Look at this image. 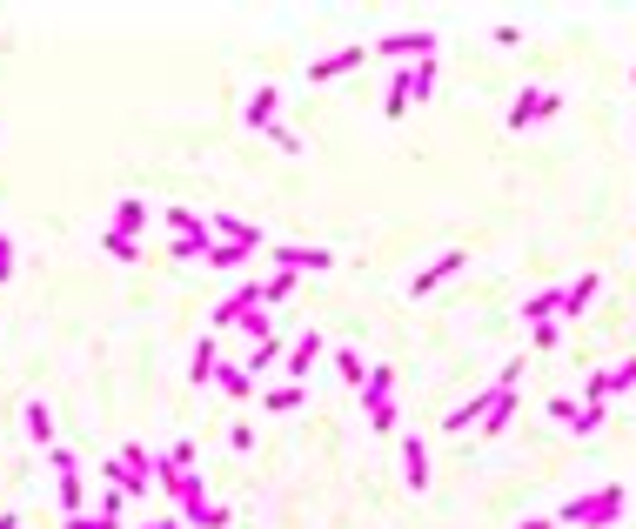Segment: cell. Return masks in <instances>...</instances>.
Instances as JSON below:
<instances>
[{"instance_id":"20","label":"cell","mask_w":636,"mask_h":529,"mask_svg":"<svg viewBox=\"0 0 636 529\" xmlns=\"http://www.w3.org/2000/svg\"><path fill=\"white\" fill-rule=\"evenodd\" d=\"M329 362H335V375H342L349 389H362V382H369V369H375V362H362V349H335Z\"/></svg>"},{"instance_id":"25","label":"cell","mask_w":636,"mask_h":529,"mask_svg":"<svg viewBox=\"0 0 636 529\" xmlns=\"http://www.w3.org/2000/svg\"><path fill=\"white\" fill-rule=\"evenodd\" d=\"M516 409H523V402H516V389H509V396L496 402V409H489V422H483V429H476V436H503L509 422H516Z\"/></svg>"},{"instance_id":"27","label":"cell","mask_w":636,"mask_h":529,"mask_svg":"<svg viewBox=\"0 0 636 529\" xmlns=\"http://www.w3.org/2000/svg\"><path fill=\"white\" fill-rule=\"evenodd\" d=\"M168 255H175V262H208V255H215V242H195V235H175V242H168Z\"/></svg>"},{"instance_id":"5","label":"cell","mask_w":636,"mask_h":529,"mask_svg":"<svg viewBox=\"0 0 636 529\" xmlns=\"http://www.w3.org/2000/svg\"><path fill=\"white\" fill-rule=\"evenodd\" d=\"M262 262H268V268H282V275H302V268H308V275H329L335 255H329V248H302V242H268Z\"/></svg>"},{"instance_id":"28","label":"cell","mask_w":636,"mask_h":529,"mask_svg":"<svg viewBox=\"0 0 636 529\" xmlns=\"http://www.w3.org/2000/svg\"><path fill=\"white\" fill-rule=\"evenodd\" d=\"M255 255H242V248H228V242H215V255H208V268H221V275H235V268H248Z\"/></svg>"},{"instance_id":"13","label":"cell","mask_w":636,"mask_h":529,"mask_svg":"<svg viewBox=\"0 0 636 529\" xmlns=\"http://www.w3.org/2000/svg\"><path fill=\"white\" fill-rule=\"evenodd\" d=\"M369 61V47L355 41V47H342V54H322V61H308V81H335V74H349V67H362Z\"/></svg>"},{"instance_id":"10","label":"cell","mask_w":636,"mask_h":529,"mask_svg":"<svg viewBox=\"0 0 636 529\" xmlns=\"http://www.w3.org/2000/svg\"><path fill=\"white\" fill-rule=\"evenodd\" d=\"M402 483L416 489V496L436 483V469H429V442H422V436H402Z\"/></svg>"},{"instance_id":"8","label":"cell","mask_w":636,"mask_h":529,"mask_svg":"<svg viewBox=\"0 0 636 529\" xmlns=\"http://www.w3.org/2000/svg\"><path fill=\"white\" fill-rule=\"evenodd\" d=\"M208 221H215V242L242 248V255H268V235L255 221H242V215H208Z\"/></svg>"},{"instance_id":"18","label":"cell","mask_w":636,"mask_h":529,"mask_svg":"<svg viewBox=\"0 0 636 529\" xmlns=\"http://www.w3.org/2000/svg\"><path fill=\"white\" fill-rule=\"evenodd\" d=\"M215 369H221V362H215V335H201L195 362H188V382H195V389H215Z\"/></svg>"},{"instance_id":"37","label":"cell","mask_w":636,"mask_h":529,"mask_svg":"<svg viewBox=\"0 0 636 529\" xmlns=\"http://www.w3.org/2000/svg\"><path fill=\"white\" fill-rule=\"evenodd\" d=\"M235 529H255V523H235Z\"/></svg>"},{"instance_id":"3","label":"cell","mask_w":636,"mask_h":529,"mask_svg":"<svg viewBox=\"0 0 636 529\" xmlns=\"http://www.w3.org/2000/svg\"><path fill=\"white\" fill-rule=\"evenodd\" d=\"M47 469L61 483V516H88V476H81V463L67 449H47Z\"/></svg>"},{"instance_id":"26","label":"cell","mask_w":636,"mask_h":529,"mask_svg":"<svg viewBox=\"0 0 636 529\" xmlns=\"http://www.w3.org/2000/svg\"><path fill=\"white\" fill-rule=\"evenodd\" d=\"M255 282H262V302H288V295H295V275H282V268H268Z\"/></svg>"},{"instance_id":"30","label":"cell","mask_w":636,"mask_h":529,"mask_svg":"<svg viewBox=\"0 0 636 529\" xmlns=\"http://www.w3.org/2000/svg\"><path fill=\"white\" fill-rule=\"evenodd\" d=\"M523 375H529V355H509L503 369H496V389H523Z\"/></svg>"},{"instance_id":"22","label":"cell","mask_w":636,"mask_h":529,"mask_svg":"<svg viewBox=\"0 0 636 529\" xmlns=\"http://www.w3.org/2000/svg\"><path fill=\"white\" fill-rule=\"evenodd\" d=\"M215 389H221V396H248V389H255V375H248L242 362H221V369H215Z\"/></svg>"},{"instance_id":"14","label":"cell","mask_w":636,"mask_h":529,"mask_svg":"<svg viewBox=\"0 0 636 529\" xmlns=\"http://www.w3.org/2000/svg\"><path fill=\"white\" fill-rule=\"evenodd\" d=\"M21 429H27V442H41V449H61V442H54V409H47L41 396L21 409Z\"/></svg>"},{"instance_id":"19","label":"cell","mask_w":636,"mask_h":529,"mask_svg":"<svg viewBox=\"0 0 636 529\" xmlns=\"http://www.w3.org/2000/svg\"><path fill=\"white\" fill-rule=\"evenodd\" d=\"M168 228L175 235H195V242H215V221L195 215V208H168Z\"/></svg>"},{"instance_id":"24","label":"cell","mask_w":636,"mask_h":529,"mask_svg":"<svg viewBox=\"0 0 636 529\" xmlns=\"http://www.w3.org/2000/svg\"><path fill=\"white\" fill-rule=\"evenodd\" d=\"M275 362H282V335H268V342H255L242 369H248V375H262V369H275Z\"/></svg>"},{"instance_id":"4","label":"cell","mask_w":636,"mask_h":529,"mask_svg":"<svg viewBox=\"0 0 636 529\" xmlns=\"http://www.w3.org/2000/svg\"><path fill=\"white\" fill-rule=\"evenodd\" d=\"M563 114V94L556 88H523L516 101H509V128L523 134V128H543V121H556Z\"/></svg>"},{"instance_id":"32","label":"cell","mask_w":636,"mask_h":529,"mask_svg":"<svg viewBox=\"0 0 636 529\" xmlns=\"http://www.w3.org/2000/svg\"><path fill=\"white\" fill-rule=\"evenodd\" d=\"M268 141H275L282 155H302V134H295V128H275V134H268Z\"/></svg>"},{"instance_id":"1","label":"cell","mask_w":636,"mask_h":529,"mask_svg":"<svg viewBox=\"0 0 636 529\" xmlns=\"http://www.w3.org/2000/svg\"><path fill=\"white\" fill-rule=\"evenodd\" d=\"M623 483H603V489H583V496H570V503L556 509V523H570V529H610L616 516H623Z\"/></svg>"},{"instance_id":"15","label":"cell","mask_w":636,"mask_h":529,"mask_svg":"<svg viewBox=\"0 0 636 529\" xmlns=\"http://www.w3.org/2000/svg\"><path fill=\"white\" fill-rule=\"evenodd\" d=\"M108 228L141 242V228H148V201H141V195H121V201H114V221H108Z\"/></svg>"},{"instance_id":"2","label":"cell","mask_w":636,"mask_h":529,"mask_svg":"<svg viewBox=\"0 0 636 529\" xmlns=\"http://www.w3.org/2000/svg\"><path fill=\"white\" fill-rule=\"evenodd\" d=\"M362 416H369V429H382V436L395 429V369L389 362H375L369 382H362Z\"/></svg>"},{"instance_id":"7","label":"cell","mask_w":636,"mask_h":529,"mask_svg":"<svg viewBox=\"0 0 636 529\" xmlns=\"http://www.w3.org/2000/svg\"><path fill=\"white\" fill-rule=\"evenodd\" d=\"M462 268H469V248H442V255H436L429 268H416V282H409V302H422V295H436V288L449 282V275H462Z\"/></svg>"},{"instance_id":"29","label":"cell","mask_w":636,"mask_h":529,"mask_svg":"<svg viewBox=\"0 0 636 529\" xmlns=\"http://www.w3.org/2000/svg\"><path fill=\"white\" fill-rule=\"evenodd\" d=\"M603 382H610V396H623V389H636V355H623L616 369H603Z\"/></svg>"},{"instance_id":"36","label":"cell","mask_w":636,"mask_h":529,"mask_svg":"<svg viewBox=\"0 0 636 529\" xmlns=\"http://www.w3.org/2000/svg\"><path fill=\"white\" fill-rule=\"evenodd\" d=\"M0 529H21V516H0Z\"/></svg>"},{"instance_id":"17","label":"cell","mask_w":636,"mask_h":529,"mask_svg":"<svg viewBox=\"0 0 636 529\" xmlns=\"http://www.w3.org/2000/svg\"><path fill=\"white\" fill-rule=\"evenodd\" d=\"M596 288H603V275H596V268H590V275H576V282L563 288V322H576V315L590 309V302H596Z\"/></svg>"},{"instance_id":"12","label":"cell","mask_w":636,"mask_h":529,"mask_svg":"<svg viewBox=\"0 0 636 529\" xmlns=\"http://www.w3.org/2000/svg\"><path fill=\"white\" fill-rule=\"evenodd\" d=\"M248 128H255V134H275V128H282V94H275V88H255V94H248Z\"/></svg>"},{"instance_id":"33","label":"cell","mask_w":636,"mask_h":529,"mask_svg":"<svg viewBox=\"0 0 636 529\" xmlns=\"http://www.w3.org/2000/svg\"><path fill=\"white\" fill-rule=\"evenodd\" d=\"M14 255H21V248H14V235H0V282L14 275Z\"/></svg>"},{"instance_id":"6","label":"cell","mask_w":636,"mask_h":529,"mask_svg":"<svg viewBox=\"0 0 636 529\" xmlns=\"http://www.w3.org/2000/svg\"><path fill=\"white\" fill-rule=\"evenodd\" d=\"M375 54H382V61H436V34H429V27H395V34H382V41H375Z\"/></svg>"},{"instance_id":"16","label":"cell","mask_w":636,"mask_h":529,"mask_svg":"<svg viewBox=\"0 0 636 529\" xmlns=\"http://www.w3.org/2000/svg\"><path fill=\"white\" fill-rule=\"evenodd\" d=\"M523 322L536 329V322H563V288H536V295H523Z\"/></svg>"},{"instance_id":"23","label":"cell","mask_w":636,"mask_h":529,"mask_svg":"<svg viewBox=\"0 0 636 529\" xmlns=\"http://www.w3.org/2000/svg\"><path fill=\"white\" fill-rule=\"evenodd\" d=\"M94 242H101V255H114V262H141V242H134V235H114V228H101Z\"/></svg>"},{"instance_id":"38","label":"cell","mask_w":636,"mask_h":529,"mask_svg":"<svg viewBox=\"0 0 636 529\" xmlns=\"http://www.w3.org/2000/svg\"><path fill=\"white\" fill-rule=\"evenodd\" d=\"M630 81H636V67H630Z\"/></svg>"},{"instance_id":"35","label":"cell","mask_w":636,"mask_h":529,"mask_svg":"<svg viewBox=\"0 0 636 529\" xmlns=\"http://www.w3.org/2000/svg\"><path fill=\"white\" fill-rule=\"evenodd\" d=\"M148 529H188V523H181V516H161V523H148Z\"/></svg>"},{"instance_id":"9","label":"cell","mask_w":636,"mask_h":529,"mask_svg":"<svg viewBox=\"0 0 636 529\" xmlns=\"http://www.w3.org/2000/svg\"><path fill=\"white\" fill-rule=\"evenodd\" d=\"M322 355H329V342H322L315 329H308V335H295V342H288V362H282V369H288V382H302V389H308V369H315Z\"/></svg>"},{"instance_id":"11","label":"cell","mask_w":636,"mask_h":529,"mask_svg":"<svg viewBox=\"0 0 636 529\" xmlns=\"http://www.w3.org/2000/svg\"><path fill=\"white\" fill-rule=\"evenodd\" d=\"M175 503H181V523H188V529H201V516H208V509H215V496H208V489H201V469H188V476H181Z\"/></svg>"},{"instance_id":"34","label":"cell","mask_w":636,"mask_h":529,"mask_svg":"<svg viewBox=\"0 0 636 529\" xmlns=\"http://www.w3.org/2000/svg\"><path fill=\"white\" fill-rule=\"evenodd\" d=\"M516 529H556V516H523Z\"/></svg>"},{"instance_id":"31","label":"cell","mask_w":636,"mask_h":529,"mask_svg":"<svg viewBox=\"0 0 636 529\" xmlns=\"http://www.w3.org/2000/svg\"><path fill=\"white\" fill-rule=\"evenodd\" d=\"M556 342H563V322H536L529 329V349H556Z\"/></svg>"},{"instance_id":"21","label":"cell","mask_w":636,"mask_h":529,"mask_svg":"<svg viewBox=\"0 0 636 529\" xmlns=\"http://www.w3.org/2000/svg\"><path fill=\"white\" fill-rule=\"evenodd\" d=\"M302 402H308L302 382H282V389H268V396H262V409H268V416H288V409H302Z\"/></svg>"}]
</instances>
